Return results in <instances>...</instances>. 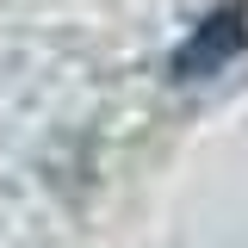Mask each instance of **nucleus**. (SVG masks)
I'll use <instances>...</instances> for the list:
<instances>
[{"label": "nucleus", "mask_w": 248, "mask_h": 248, "mask_svg": "<svg viewBox=\"0 0 248 248\" xmlns=\"http://www.w3.org/2000/svg\"><path fill=\"white\" fill-rule=\"evenodd\" d=\"M242 50H248V13H242V6H217L211 19L174 50V81H180V87L211 81V75H223Z\"/></svg>", "instance_id": "1"}]
</instances>
